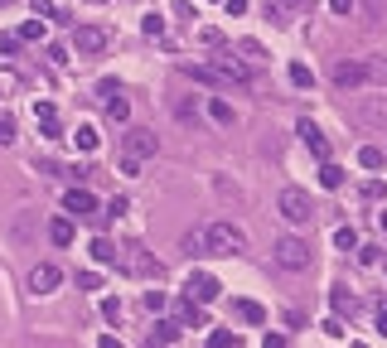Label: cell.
<instances>
[{
    "label": "cell",
    "mask_w": 387,
    "mask_h": 348,
    "mask_svg": "<svg viewBox=\"0 0 387 348\" xmlns=\"http://www.w3.org/2000/svg\"><path fill=\"white\" fill-rule=\"evenodd\" d=\"M203 242H208V251H218V256H242L247 251V232L237 228V223H208L203 228Z\"/></svg>",
    "instance_id": "1"
},
{
    "label": "cell",
    "mask_w": 387,
    "mask_h": 348,
    "mask_svg": "<svg viewBox=\"0 0 387 348\" xmlns=\"http://www.w3.org/2000/svg\"><path fill=\"white\" fill-rule=\"evenodd\" d=\"M276 208H281V218H286L290 228H310V223H315V204H310V194H300V189H281Z\"/></svg>",
    "instance_id": "2"
},
{
    "label": "cell",
    "mask_w": 387,
    "mask_h": 348,
    "mask_svg": "<svg viewBox=\"0 0 387 348\" xmlns=\"http://www.w3.org/2000/svg\"><path fill=\"white\" fill-rule=\"evenodd\" d=\"M271 256H276V266H286V271H305V266H310V242H300V237H276Z\"/></svg>",
    "instance_id": "3"
},
{
    "label": "cell",
    "mask_w": 387,
    "mask_h": 348,
    "mask_svg": "<svg viewBox=\"0 0 387 348\" xmlns=\"http://www.w3.org/2000/svg\"><path fill=\"white\" fill-rule=\"evenodd\" d=\"M121 145H126L131 160H150V155H160V135L145 131V126H131V131L121 135Z\"/></svg>",
    "instance_id": "4"
},
{
    "label": "cell",
    "mask_w": 387,
    "mask_h": 348,
    "mask_svg": "<svg viewBox=\"0 0 387 348\" xmlns=\"http://www.w3.org/2000/svg\"><path fill=\"white\" fill-rule=\"evenodd\" d=\"M106 44H111V29H102V24H78V29H73V49L88 53V58L102 53Z\"/></svg>",
    "instance_id": "5"
},
{
    "label": "cell",
    "mask_w": 387,
    "mask_h": 348,
    "mask_svg": "<svg viewBox=\"0 0 387 348\" xmlns=\"http://www.w3.org/2000/svg\"><path fill=\"white\" fill-rule=\"evenodd\" d=\"M58 285H63V271H58L54 261H39V266L29 271V290H34V295H54Z\"/></svg>",
    "instance_id": "6"
},
{
    "label": "cell",
    "mask_w": 387,
    "mask_h": 348,
    "mask_svg": "<svg viewBox=\"0 0 387 348\" xmlns=\"http://www.w3.org/2000/svg\"><path fill=\"white\" fill-rule=\"evenodd\" d=\"M63 208H68V213H78V218H93V223H102V213H97V199L83 189V184H73V189L63 194Z\"/></svg>",
    "instance_id": "7"
},
{
    "label": "cell",
    "mask_w": 387,
    "mask_h": 348,
    "mask_svg": "<svg viewBox=\"0 0 387 348\" xmlns=\"http://www.w3.org/2000/svg\"><path fill=\"white\" fill-rule=\"evenodd\" d=\"M354 116H358L363 126L383 131L387 126V97H358V102H354Z\"/></svg>",
    "instance_id": "8"
},
{
    "label": "cell",
    "mask_w": 387,
    "mask_h": 348,
    "mask_svg": "<svg viewBox=\"0 0 387 348\" xmlns=\"http://www.w3.org/2000/svg\"><path fill=\"white\" fill-rule=\"evenodd\" d=\"M334 88H339V92L363 88V63H358V58H339V63H334Z\"/></svg>",
    "instance_id": "9"
},
{
    "label": "cell",
    "mask_w": 387,
    "mask_h": 348,
    "mask_svg": "<svg viewBox=\"0 0 387 348\" xmlns=\"http://www.w3.org/2000/svg\"><path fill=\"white\" fill-rule=\"evenodd\" d=\"M184 290H189V300H198V305H208V300H218V290H223V285H218V276H208V271H194V276H189V285H184Z\"/></svg>",
    "instance_id": "10"
},
{
    "label": "cell",
    "mask_w": 387,
    "mask_h": 348,
    "mask_svg": "<svg viewBox=\"0 0 387 348\" xmlns=\"http://www.w3.org/2000/svg\"><path fill=\"white\" fill-rule=\"evenodd\" d=\"M295 135L305 140V150H310L315 160H329V140H324V131H319L315 121H300V126H295Z\"/></svg>",
    "instance_id": "11"
},
{
    "label": "cell",
    "mask_w": 387,
    "mask_h": 348,
    "mask_svg": "<svg viewBox=\"0 0 387 348\" xmlns=\"http://www.w3.org/2000/svg\"><path fill=\"white\" fill-rule=\"evenodd\" d=\"M102 97H106V116H111V121H126V116H131V102L121 97L116 83H102Z\"/></svg>",
    "instance_id": "12"
},
{
    "label": "cell",
    "mask_w": 387,
    "mask_h": 348,
    "mask_svg": "<svg viewBox=\"0 0 387 348\" xmlns=\"http://www.w3.org/2000/svg\"><path fill=\"white\" fill-rule=\"evenodd\" d=\"M213 78H223V83H247V68H242L232 53H223V58L213 63Z\"/></svg>",
    "instance_id": "13"
},
{
    "label": "cell",
    "mask_w": 387,
    "mask_h": 348,
    "mask_svg": "<svg viewBox=\"0 0 387 348\" xmlns=\"http://www.w3.org/2000/svg\"><path fill=\"white\" fill-rule=\"evenodd\" d=\"M358 63H363V83H378V88H387V53L358 58Z\"/></svg>",
    "instance_id": "14"
},
{
    "label": "cell",
    "mask_w": 387,
    "mask_h": 348,
    "mask_svg": "<svg viewBox=\"0 0 387 348\" xmlns=\"http://www.w3.org/2000/svg\"><path fill=\"white\" fill-rule=\"evenodd\" d=\"M34 121L44 126L49 140H58V112H54V102H34Z\"/></svg>",
    "instance_id": "15"
},
{
    "label": "cell",
    "mask_w": 387,
    "mask_h": 348,
    "mask_svg": "<svg viewBox=\"0 0 387 348\" xmlns=\"http://www.w3.org/2000/svg\"><path fill=\"white\" fill-rule=\"evenodd\" d=\"M232 315H237L242 324H267V310H262L257 300H232Z\"/></svg>",
    "instance_id": "16"
},
{
    "label": "cell",
    "mask_w": 387,
    "mask_h": 348,
    "mask_svg": "<svg viewBox=\"0 0 387 348\" xmlns=\"http://www.w3.org/2000/svg\"><path fill=\"white\" fill-rule=\"evenodd\" d=\"M93 256H97V266H121V247L106 242V237H97L93 242Z\"/></svg>",
    "instance_id": "17"
},
{
    "label": "cell",
    "mask_w": 387,
    "mask_h": 348,
    "mask_svg": "<svg viewBox=\"0 0 387 348\" xmlns=\"http://www.w3.org/2000/svg\"><path fill=\"white\" fill-rule=\"evenodd\" d=\"M319 184H324V189H344V169H339L334 160H324V165H319Z\"/></svg>",
    "instance_id": "18"
},
{
    "label": "cell",
    "mask_w": 387,
    "mask_h": 348,
    "mask_svg": "<svg viewBox=\"0 0 387 348\" xmlns=\"http://www.w3.org/2000/svg\"><path fill=\"white\" fill-rule=\"evenodd\" d=\"M208 116H213L218 126H232V121H237V116H232V107H228L223 97H208Z\"/></svg>",
    "instance_id": "19"
},
{
    "label": "cell",
    "mask_w": 387,
    "mask_h": 348,
    "mask_svg": "<svg viewBox=\"0 0 387 348\" xmlns=\"http://www.w3.org/2000/svg\"><path fill=\"white\" fill-rule=\"evenodd\" d=\"M73 145H78V150H97V145H102L97 126H78V131H73Z\"/></svg>",
    "instance_id": "20"
},
{
    "label": "cell",
    "mask_w": 387,
    "mask_h": 348,
    "mask_svg": "<svg viewBox=\"0 0 387 348\" xmlns=\"http://www.w3.org/2000/svg\"><path fill=\"white\" fill-rule=\"evenodd\" d=\"M49 237H54L58 247H68V242H73V218H54V223H49Z\"/></svg>",
    "instance_id": "21"
},
{
    "label": "cell",
    "mask_w": 387,
    "mask_h": 348,
    "mask_svg": "<svg viewBox=\"0 0 387 348\" xmlns=\"http://www.w3.org/2000/svg\"><path fill=\"white\" fill-rule=\"evenodd\" d=\"M358 165H363V169H383L387 155L378 150V145H363V150H358Z\"/></svg>",
    "instance_id": "22"
},
{
    "label": "cell",
    "mask_w": 387,
    "mask_h": 348,
    "mask_svg": "<svg viewBox=\"0 0 387 348\" xmlns=\"http://www.w3.org/2000/svg\"><path fill=\"white\" fill-rule=\"evenodd\" d=\"M208 348H242V339H237L232 329H213V334H208Z\"/></svg>",
    "instance_id": "23"
},
{
    "label": "cell",
    "mask_w": 387,
    "mask_h": 348,
    "mask_svg": "<svg viewBox=\"0 0 387 348\" xmlns=\"http://www.w3.org/2000/svg\"><path fill=\"white\" fill-rule=\"evenodd\" d=\"M358 5H363V19H368V24H378L387 15V0H358Z\"/></svg>",
    "instance_id": "24"
},
{
    "label": "cell",
    "mask_w": 387,
    "mask_h": 348,
    "mask_svg": "<svg viewBox=\"0 0 387 348\" xmlns=\"http://www.w3.org/2000/svg\"><path fill=\"white\" fill-rule=\"evenodd\" d=\"M44 34H49L44 19H24V24H19V39H44Z\"/></svg>",
    "instance_id": "25"
},
{
    "label": "cell",
    "mask_w": 387,
    "mask_h": 348,
    "mask_svg": "<svg viewBox=\"0 0 387 348\" xmlns=\"http://www.w3.org/2000/svg\"><path fill=\"white\" fill-rule=\"evenodd\" d=\"M290 83H295V88H315V73H310L305 63H290Z\"/></svg>",
    "instance_id": "26"
},
{
    "label": "cell",
    "mask_w": 387,
    "mask_h": 348,
    "mask_svg": "<svg viewBox=\"0 0 387 348\" xmlns=\"http://www.w3.org/2000/svg\"><path fill=\"white\" fill-rule=\"evenodd\" d=\"M329 305H334V315H354V295H349V290H334Z\"/></svg>",
    "instance_id": "27"
},
{
    "label": "cell",
    "mask_w": 387,
    "mask_h": 348,
    "mask_svg": "<svg viewBox=\"0 0 387 348\" xmlns=\"http://www.w3.org/2000/svg\"><path fill=\"white\" fill-rule=\"evenodd\" d=\"M334 247H339V251H354V247H358V232H354V228H339V232H334Z\"/></svg>",
    "instance_id": "28"
},
{
    "label": "cell",
    "mask_w": 387,
    "mask_h": 348,
    "mask_svg": "<svg viewBox=\"0 0 387 348\" xmlns=\"http://www.w3.org/2000/svg\"><path fill=\"white\" fill-rule=\"evenodd\" d=\"M180 315H184V324H194V329H203V324H208V315H203V310H198V305H184V310H180Z\"/></svg>",
    "instance_id": "29"
},
{
    "label": "cell",
    "mask_w": 387,
    "mask_h": 348,
    "mask_svg": "<svg viewBox=\"0 0 387 348\" xmlns=\"http://www.w3.org/2000/svg\"><path fill=\"white\" fill-rule=\"evenodd\" d=\"M184 251H189V256H203V251H208L203 232H189V237H184Z\"/></svg>",
    "instance_id": "30"
},
{
    "label": "cell",
    "mask_w": 387,
    "mask_h": 348,
    "mask_svg": "<svg viewBox=\"0 0 387 348\" xmlns=\"http://www.w3.org/2000/svg\"><path fill=\"white\" fill-rule=\"evenodd\" d=\"M237 53H247V58H252V63H262V58H267V53H262V44H257V39H242V44H237Z\"/></svg>",
    "instance_id": "31"
},
{
    "label": "cell",
    "mask_w": 387,
    "mask_h": 348,
    "mask_svg": "<svg viewBox=\"0 0 387 348\" xmlns=\"http://www.w3.org/2000/svg\"><path fill=\"white\" fill-rule=\"evenodd\" d=\"M34 19H58V5L54 0H34Z\"/></svg>",
    "instance_id": "32"
},
{
    "label": "cell",
    "mask_w": 387,
    "mask_h": 348,
    "mask_svg": "<svg viewBox=\"0 0 387 348\" xmlns=\"http://www.w3.org/2000/svg\"><path fill=\"white\" fill-rule=\"evenodd\" d=\"M141 29H145V39H160V34H165V19H160V15H150Z\"/></svg>",
    "instance_id": "33"
},
{
    "label": "cell",
    "mask_w": 387,
    "mask_h": 348,
    "mask_svg": "<svg viewBox=\"0 0 387 348\" xmlns=\"http://www.w3.org/2000/svg\"><path fill=\"white\" fill-rule=\"evenodd\" d=\"M145 310L160 315V310H165V290H145Z\"/></svg>",
    "instance_id": "34"
},
{
    "label": "cell",
    "mask_w": 387,
    "mask_h": 348,
    "mask_svg": "<svg viewBox=\"0 0 387 348\" xmlns=\"http://www.w3.org/2000/svg\"><path fill=\"white\" fill-rule=\"evenodd\" d=\"M155 339H160V344H175V339H180V324H155Z\"/></svg>",
    "instance_id": "35"
},
{
    "label": "cell",
    "mask_w": 387,
    "mask_h": 348,
    "mask_svg": "<svg viewBox=\"0 0 387 348\" xmlns=\"http://www.w3.org/2000/svg\"><path fill=\"white\" fill-rule=\"evenodd\" d=\"M363 199H373V204H378V199H387V184H378V179H368V184H363Z\"/></svg>",
    "instance_id": "36"
},
{
    "label": "cell",
    "mask_w": 387,
    "mask_h": 348,
    "mask_svg": "<svg viewBox=\"0 0 387 348\" xmlns=\"http://www.w3.org/2000/svg\"><path fill=\"white\" fill-rule=\"evenodd\" d=\"M126 208H131V204H126V199H121V194H116V199H111V204H106V213H102V218H121V213H126Z\"/></svg>",
    "instance_id": "37"
},
{
    "label": "cell",
    "mask_w": 387,
    "mask_h": 348,
    "mask_svg": "<svg viewBox=\"0 0 387 348\" xmlns=\"http://www.w3.org/2000/svg\"><path fill=\"white\" fill-rule=\"evenodd\" d=\"M19 44H24L19 34H0V53H19Z\"/></svg>",
    "instance_id": "38"
},
{
    "label": "cell",
    "mask_w": 387,
    "mask_h": 348,
    "mask_svg": "<svg viewBox=\"0 0 387 348\" xmlns=\"http://www.w3.org/2000/svg\"><path fill=\"white\" fill-rule=\"evenodd\" d=\"M15 140V116H0V145Z\"/></svg>",
    "instance_id": "39"
},
{
    "label": "cell",
    "mask_w": 387,
    "mask_h": 348,
    "mask_svg": "<svg viewBox=\"0 0 387 348\" xmlns=\"http://www.w3.org/2000/svg\"><path fill=\"white\" fill-rule=\"evenodd\" d=\"M102 315L116 324V320H121V300H102Z\"/></svg>",
    "instance_id": "40"
},
{
    "label": "cell",
    "mask_w": 387,
    "mask_h": 348,
    "mask_svg": "<svg viewBox=\"0 0 387 348\" xmlns=\"http://www.w3.org/2000/svg\"><path fill=\"white\" fill-rule=\"evenodd\" d=\"M329 10H334V15H354V10H358V0H329Z\"/></svg>",
    "instance_id": "41"
},
{
    "label": "cell",
    "mask_w": 387,
    "mask_h": 348,
    "mask_svg": "<svg viewBox=\"0 0 387 348\" xmlns=\"http://www.w3.org/2000/svg\"><path fill=\"white\" fill-rule=\"evenodd\" d=\"M78 285H83V290H97V285H102V276H97V271H83V276H78Z\"/></svg>",
    "instance_id": "42"
},
{
    "label": "cell",
    "mask_w": 387,
    "mask_h": 348,
    "mask_svg": "<svg viewBox=\"0 0 387 348\" xmlns=\"http://www.w3.org/2000/svg\"><path fill=\"white\" fill-rule=\"evenodd\" d=\"M262 348H290V339H286V334H267V339H262Z\"/></svg>",
    "instance_id": "43"
},
{
    "label": "cell",
    "mask_w": 387,
    "mask_h": 348,
    "mask_svg": "<svg viewBox=\"0 0 387 348\" xmlns=\"http://www.w3.org/2000/svg\"><path fill=\"white\" fill-rule=\"evenodd\" d=\"M97 348H126V344H121L116 334H102V339H97Z\"/></svg>",
    "instance_id": "44"
},
{
    "label": "cell",
    "mask_w": 387,
    "mask_h": 348,
    "mask_svg": "<svg viewBox=\"0 0 387 348\" xmlns=\"http://www.w3.org/2000/svg\"><path fill=\"white\" fill-rule=\"evenodd\" d=\"M228 5V15H247V0H223Z\"/></svg>",
    "instance_id": "45"
},
{
    "label": "cell",
    "mask_w": 387,
    "mask_h": 348,
    "mask_svg": "<svg viewBox=\"0 0 387 348\" xmlns=\"http://www.w3.org/2000/svg\"><path fill=\"white\" fill-rule=\"evenodd\" d=\"M378 329H383V334H387V310H378Z\"/></svg>",
    "instance_id": "46"
},
{
    "label": "cell",
    "mask_w": 387,
    "mask_h": 348,
    "mask_svg": "<svg viewBox=\"0 0 387 348\" xmlns=\"http://www.w3.org/2000/svg\"><path fill=\"white\" fill-rule=\"evenodd\" d=\"M281 5H295V10H305V5H310V0H281Z\"/></svg>",
    "instance_id": "47"
},
{
    "label": "cell",
    "mask_w": 387,
    "mask_h": 348,
    "mask_svg": "<svg viewBox=\"0 0 387 348\" xmlns=\"http://www.w3.org/2000/svg\"><path fill=\"white\" fill-rule=\"evenodd\" d=\"M378 223H383V232H387V208H383V213H378Z\"/></svg>",
    "instance_id": "48"
},
{
    "label": "cell",
    "mask_w": 387,
    "mask_h": 348,
    "mask_svg": "<svg viewBox=\"0 0 387 348\" xmlns=\"http://www.w3.org/2000/svg\"><path fill=\"white\" fill-rule=\"evenodd\" d=\"M0 5H10V0H0Z\"/></svg>",
    "instance_id": "49"
},
{
    "label": "cell",
    "mask_w": 387,
    "mask_h": 348,
    "mask_svg": "<svg viewBox=\"0 0 387 348\" xmlns=\"http://www.w3.org/2000/svg\"><path fill=\"white\" fill-rule=\"evenodd\" d=\"M383 310H387V305H383Z\"/></svg>",
    "instance_id": "50"
}]
</instances>
